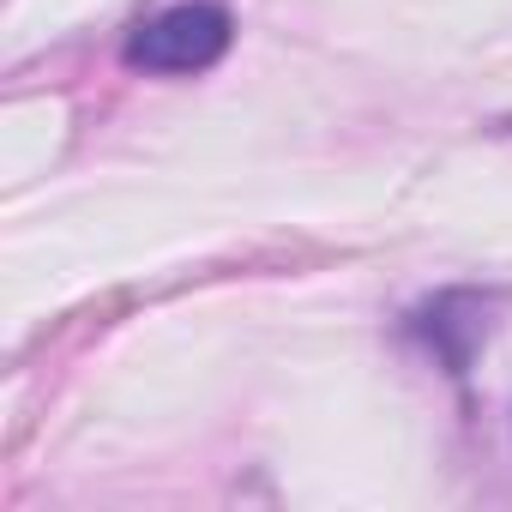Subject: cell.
Segmentation results:
<instances>
[{
  "label": "cell",
  "mask_w": 512,
  "mask_h": 512,
  "mask_svg": "<svg viewBox=\"0 0 512 512\" xmlns=\"http://www.w3.org/2000/svg\"><path fill=\"white\" fill-rule=\"evenodd\" d=\"M229 37H235V19L223 0H175L145 25H133V37L121 43V61L133 73H205L229 55Z\"/></svg>",
  "instance_id": "6da1fadb"
},
{
  "label": "cell",
  "mask_w": 512,
  "mask_h": 512,
  "mask_svg": "<svg viewBox=\"0 0 512 512\" xmlns=\"http://www.w3.org/2000/svg\"><path fill=\"white\" fill-rule=\"evenodd\" d=\"M494 314V296H482V290H440L434 302H422L416 314H410V338H422L428 344V356L446 368V374H464L470 368V356H476V344L488 338V320Z\"/></svg>",
  "instance_id": "7a4b0ae2"
}]
</instances>
